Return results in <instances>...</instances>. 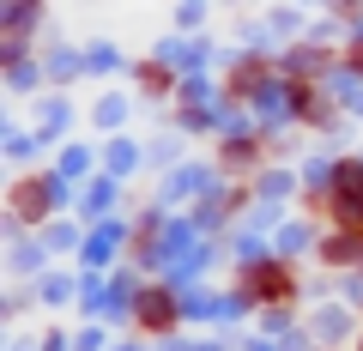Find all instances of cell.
<instances>
[{
  "label": "cell",
  "mask_w": 363,
  "mask_h": 351,
  "mask_svg": "<svg viewBox=\"0 0 363 351\" xmlns=\"http://www.w3.org/2000/svg\"><path fill=\"white\" fill-rule=\"evenodd\" d=\"M140 321L145 327H169V321H176V303H169L164 291H145V297H140Z\"/></svg>",
  "instance_id": "obj_1"
},
{
  "label": "cell",
  "mask_w": 363,
  "mask_h": 351,
  "mask_svg": "<svg viewBox=\"0 0 363 351\" xmlns=\"http://www.w3.org/2000/svg\"><path fill=\"white\" fill-rule=\"evenodd\" d=\"M357 255H363V236H351V230L327 243V260H357Z\"/></svg>",
  "instance_id": "obj_2"
},
{
  "label": "cell",
  "mask_w": 363,
  "mask_h": 351,
  "mask_svg": "<svg viewBox=\"0 0 363 351\" xmlns=\"http://www.w3.org/2000/svg\"><path fill=\"white\" fill-rule=\"evenodd\" d=\"M255 285H260V297H285V273H279V267H260Z\"/></svg>",
  "instance_id": "obj_3"
},
{
  "label": "cell",
  "mask_w": 363,
  "mask_h": 351,
  "mask_svg": "<svg viewBox=\"0 0 363 351\" xmlns=\"http://www.w3.org/2000/svg\"><path fill=\"white\" fill-rule=\"evenodd\" d=\"M339 218L363 224V188H351V194H339Z\"/></svg>",
  "instance_id": "obj_4"
}]
</instances>
